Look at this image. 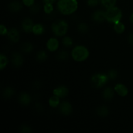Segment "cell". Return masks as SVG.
<instances>
[{"mask_svg":"<svg viewBox=\"0 0 133 133\" xmlns=\"http://www.w3.org/2000/svg\"><path fill=\"white\" fill-rule=\"evenodd\" d=\"M128 41L131 45H133V33L130 34L128 36Z\"/></svg>","mask_w":133,"mask_h":133,"instance_id":"36","label":"cell"},{"mask_svg":"<svg viewBox=\"0 0 133 133\" xmlns=\"http://www.w3.org/2000/svg\"><path fill=\"white\" fill-rule=\"evenodd\" d=\"M109 76L103 74H96L92 77L91 83L96 88H101L107 83Z\"/></svg>","mask_w":133,"mask_h":133,"instance_id":"5","label":"cell"},{"mask_svg":"<svg viewBox=\"0 0 133 133\" xmlns=\"http://www.w3.org/2000/svg\"><path fill=\"white\" fill-rule=\"evenodd\" d=\"M7 64L8 59L6 56L3 54H1V55H0V69L1 70H3L6 66Z\"/></svg>","mask_w":133,"mask_h":133,"instance_id":"23","label":"cell"},{"mask_svg":"<svg viewBox=\"0 0 133 133\" xmlns=\"http://www.w3.org/2000/svg\"><path fill=\"white\" fill-rule=\"evenodd\" d=\"M60 103V97L57 96H53L51 97L49 99V105L51 107L55 108L59 105Z\"/></svg>","mask_w":133,"mask_h":133,"instance_id":"19","label":"cell"},{"mask_svg":"<svg viewBox=\"0 0 133 133\" xmlns=\"http://www.w3.org/2000/svg\"><path fill=\"white\" fill-rule=\"evenodd\" d=\"M59 46V43L57 39L55 38H51L48 40L47 42V48L49 51L54 52L58 48Z\"/></svg>","mask_w":133,"mask_h":133,"instance_id":"9","label":"cell"},{"mask_svg":"<svg viewBox=\"0 0 133 133\" xmlns=\"http://www.w3.org/2000/svg\"><path fill=\"white\" fill-rule=\"evenodd\" d=\"M32 130H31V127H29L27 125H23L21 127V132L23 133H29L31 132Z\"/></svg>","mask_w":133,"mask_h":133,"instance_id":"31","label":"cell"},{"mask_svg":"<svg viewBox=\"0 0 133 133\" xmlns=\"http://www.w3.org/2000/svg\"><path fill=\"white\" fill-rule=\"evenodd\" d=\"M130 20H131V23H133V13L132 14H131V17H130Z\"/></svg>","mask_w":133,"mask_h":133,"instance_id":"38","label":"cell"},{"mask_svg":"<svg viewBox=\"0 0 133 133\" xmlns=\"http://www.w3.org/2000/svg\"><path fill=\"white\" fill-rule=\"evenodd\" d=\"M45 2V3H51L53 4L56 1V0H43Z\"/></svg>","mask_w":133,"mask_h":133,"instance_id":"37","label":"cell"},{"mask_svg":"<svg viewBox=\"0 0 133 133\" xmlns=\"http://www.w3.org/2000/svg\"><path fill=\"white\" fill-rule=\"evenodd\" d=\"M71 57L73 59L77 62H83L87 60L89 57V51L84 46L78 45L73 49Z\"/></svg>","mask_w":133,"mask_h":133,"instance_id":"2","label":"cell"},{"mask_svg":"<svg viewBox=\"0 0 133 133\" xmlns=\"http://www.w3.org/2000/svg\"><path fill=\"white\" fill-rule=\"evenodd\" d=\"M122 18V11L119 8L115 6L107 9L105 12V19L111 23H116L120 22Z\"/></svg>","mask_w":133,"mask_h":133,"instance_id":"3","label":"cell"},{"mask_svg":"<svg viewBox=\"0 0 133 133\" xmlns=\"http://www.w3.org/2000/svg\"><path fill=\"white\" fill-rule=\"evenodd\" d=\"M23 62V58L19 53H15L12 57V63L16 67H19Z\"/></svg>","mask_w":133,"mask_h":133,"instance_id":"12","label":"cell"},{"mask_svg":"<svg viewBox=\"0 0 133 133\" xmlns=\"http://www.w3.org/2000/svg\"><path fill=\"white\" fill-rule=\"evenodd\" d=\"M114 92L113 89L110 87H107L105 88L103 93V96L104 99L106 100H110L113 98L114 97Z\"/></svg>","mask_w":133,"mask_h":133,"instance_id":"16","label":"cell"},{"mask_svg":"<svg viewBox=\"0 0 133 133\" xmlns=\"http://www.w3.org/2000/svg\"><path fill=\"white\" fill-rule=\"evenodd\" d=\"M14 90H13L12 88L11 87H6L5 88L3 92V96L4 98L5 99H9L14 95Z\"/></svg>","mask_w":133,"mask_h":133,"instance_id":"21","label":"cell"},{"mask_svg":"<svg viewBox=\"0 0 133 133\" xmlns=\"http://www.w3.org/2000/svg\"><path fill=\"white\" fill-rule=\"evenodd\" d=\"M40 6H39L38 5H32V6H31V12L32 13H36L38 12L40 10Z\"/></svg>","mask_w":133,"mask_h":133,"instance_id":"35","label":"cell"},{"mask_svg":"<svg viewBox=\"0 0 133 133\" xmlns=\"http://www.w3.org/2000/svg\"><path fill=\"white\" fill-rule=\"evenodd\" d=\"M99 3V0H88L87 4L89 6L91 7H94L96 6Z\"/></svg>","mask_w":133,"mask_h":133,"instance_id":"32","label":"cell"},{"mask_svg":"<svg viewBox=\"0 0 133 133\" xmlns=\"http://www.w3.org/2000/svg\"><path fill=\"white\" fill-rule=\"evenodd\" d=\"M68 94V89L65 86H60L53 90V94L60 98H64Z\"/></svg>","mask_w":133,"mask_h":133,"instance_id":"7","label":"cell"},{"mask_svg":"<svg viewBox=\"0 0 133 133\" xmlns=\"http://www.w3.org/2000/svg\"><path fill=\"white\" fill-rule=\"evenodd\" d=\"M92 19L97 22H103L105 19V12L97 10L92 14Z\"/></svg>","mask_w":133,"mask_h":133,"instance_id":"13","label":"cell"},{"mask_svg":"<svg viewBox=\"0 0 133 133\" xmlns=\"http://www.w3.org/2000/svg\"><path fill=\"white\" fill-rule=\"evenodd\" d=\"M57 57H58V59L61 60V61H66L68 58V54L65 51H61L58 53Z\"/></svg>","mask_w":133,"mask_h":133,"instance_id":"28","label":"cell"},{"mask_svg":"<svg viewBox=\"0 0 133 133\" xmlns=\"http://www.w3.org/2000/svg\"><path fill=\"white\" fill-rule=\"evenodd\" d=\"M51 29L55 35L57 36H62L67 33L68 25L66 21L58 20L52 24Z\"/></svg>","mask_w":133,"mask_h":133,"instance_id":"4","label":"cell"},{"mask_svg":"<svg viewBox=\"0 0 133 133\" xmlns=\"http://www.w3.org/2000/svg\"><path fill=\"white\" fill-rule=\"evenodd\" d=\"M34 23L32 20H31L29 18H26L22 22V27L23 31L25 32H32V28H33Z\"/></svg>","mask_w":133,"mask_h":133,"instance_id":"10","label":"cell"},{"mask_svg":"<svg viewBox=\"0 0 133 133\" xmlns=\"http://www.w3.org/2000/svg\"><path fill=\"white\" fill-rule=\"evenodd\" d=\"M22 49L25 53H30L33 50V45L31 43H25L22 45Z\"/></svg>","mask_w":133,"mask_h":133,"instance_id":"24","label":"cell"},{"mask_svg":"<svg viewBox=\"0 0 133 133\" xmlns=\"http://www.w3.org/2000/svg\"><path fill=\"white\" fill-rule=\"evenodd\" d=\"M44 10L46 14H50L53 12V4L51 3H45L44 6Z\"/></svg>","mask_w":133,"mask_h":133,"instance_id":"29","label":"cell"},{"mask_svg":"<svg viewBox=\"0 0 133 133\" xmlns=\"http://www.w3.org/2000/svg\"><path fill=\"white\" fill-rule=\"evenodd\" d=\"M47 58H48V54L44 51H40L36 55V58L39 61H44L47 59Z\"/></svg>","mask_w":133,"mask_h":133,"instance_id":"25","label":"cell"},{"mask_svg":"<svg viewBox=\"0 0 133 133\" xmlns=\"http://www.w3.org/2000/svg\"><path fill=\"white\" fill-rule=\"evenodd\" d=\"M22 2L25 6H31L35 3V0H22Z\"/></svg>","mask_w":133,"mask_h":133,"instance_id":"33","label":"cell"},{"mask_svg":"<svg viewBox=\"0 0 133 133\" xmlns=\"http://www.w3.org/2000/svg\"><path fill=\"white\" fill-rule=\"evenodd\" d=\"M57 8L64 15H70L77 10L78 2L77 0H58Z\"/></svg>","mask_w":133,"mask_h":133,"instance_id":"1","label":"cell"},{"mask_svg":"<svg viewBox=\"0 0 133 133\" xmlns=\"http://www.w3.org/2000/svg\"><path fill=\"white\" fill-rule=\"evenodd\" d=\"M44 32V27L42 25L38 23V24L34 25L33 28H32V32L35 35H42Z\"/></svg>","mask_w":133,"mask_h":133,"instance_id":"18","label":"cell"},{"mask_svg":"<svg viewBox=\"0 0 133 133\" xmlns=\"http://www.w3.org/2000/svg\"><path fill=\"white\" fill-rule=\"evenodd\" d=\"M8 31H8L7 29H6V27L5 25H1V26H0V33H1L2 36L3 35H6L8 33Z\"/></svg>","mask_w":133,"mask_h":133,"instance_id":"34","label":"cell"},{"mask_svg":"<svg viewBox=\"0 0 133 133\" xmlns=\"http://www.w3.org/2000/svg\"><path fill=\"white\" fill-rule=\"evenodd\" d=\"M114 29L117 33H123L125 31V26L124 24L122 23V22H117V23H114Z\"/></svg>","mask_w":133,"mask_h":133,"instance_id":"20","label":"cell"},{"mask_svg":"<svg viewBox=\"0 0 133 133\" xmlns=\"http://www.w3.org/2000/svg\"><path fill=\"white\" fill-rule=\"evenodd\" d=\"M114 90L122 97H125L128 94V88L123 84H117L114 87Z\"/></svg>","mask_w":133,"mask_h":133,"instance_id":"11","label":"cell"},{"mask_svg":"<svg viewBox=\"0 0 133 133\" xmlns=\"http://www.w3.org/2000/svg\"><path fill=\"white\" fill-rule=\"evenodd\" d=\"M116 3V0H101V5L107 9L114 6Z\"/></svg>","mask_w":133,"mask_h":133,"instance_id":"22","label":"cell"},{"mask_svg":"<svg viewBox=\"0 0 133 133\" xmlns=\"http://www.w3.org/2000/svg\"><path fill=\"white\" fill-rule=\"evenodd\" d=\"M62 44L65 47L70 48V47L72 46L74 42H73V40L71 38L69 37V36H66V37L62 39Z\"/></svg>","mask_w":133,"mask_h":133,"instance_id":"26","label":"cell"},{"mask_svg":"<svg viewBox=\"0 0 133 133\" xmlns=\"http://www.w3.org/2000/svg\"><path fill=\"white\" fill-rule=\"evenodd\" d=\"M60 112L62 114L65 116H68L70 114H71L73 110V107L71 104L67 101H64L60 105L59 108Z\"/></svg>","mask_w":133,"mask_h":133,"instance_id":"6","label":"cell"},{"mask_svg":"<svg viewBox=\"0 0 133 133\" xmlns=\"http://www.w3.org/2000/svg\"><path fill=\"white\" fill-rule=\"evenodd\" d=\"M78 30L81 33H86L88 32V27L86 23H81L78 25Z\"/></svg>","mask_w":133,"mask_h":133,"instance_id":"27","label":"cell"},{"mask_svg":"<svg viewBox=\"0 0 133 133\" xmlns=\"http://www.w3.org/2000/svg\"><path fill=\"white\" fill-rule=\"evenodd\" d=\"M19 102L23 105H29L31 101V97L29 94L25 92H23L19 96Z\"/></svg>","mask_w":133,"mask_h":133,"instance_id":"14","label":"cell"},{"mask_svg":"<svg viewBox=\"0 0 133 133\" xmlns=\"http://www.w3.org/2000/svg\"><path fill=\"white\" fill-rule=\"evenodd\" d=\"M108 76H109V77L110 78V79H116L117 77H118V72H117L116 70H112L109 72Z\"/></svg>","mask_w":133,"mask_h":133,"instance_id":"30","label":"cell"},{"mask_svg":"<svg viewBox=\"0 0 133 133\" xmlns=\"http://www.w3.org/2000/svg\"><path fill=\"white\" fill-rule=\"evenodd\" d=\"M9 9L10 11L13 12H16L19 11L22 9V5L19 1H14L9 3Z\"/></svg>","mask_w":133,"mask_h":133,"instance_id":"15","label":"cell"},{"mask_svg":"<svg viewBox=\"0 0 133 133\" xmlns=\"http://www.w3.org/2000/svg\"><path fill=\"white\" fill-rule=\"evenodd\" d=\"M97 114L101 117H106L109 114V109L106 106L99 107L97 109Z\"/></svg>","mask_w":133,"mask_h":133,"instance_id":"17","label":"cell"},{"mask_svg":"<svg viewBox=\"0 0 133 133\" xmlns=\"http://www.w3.org/2000/svg\"><path fill=\"white\" fill-rule=\"evenodd\" d=\"M8 37L10 39V41L13 42H18L20 38L19 32L16 28H12L8 31Z\"/></svg>","mask_w":133,"mask_h":133,"instance_id":"8","label":"cell"}]
</instances>
